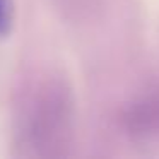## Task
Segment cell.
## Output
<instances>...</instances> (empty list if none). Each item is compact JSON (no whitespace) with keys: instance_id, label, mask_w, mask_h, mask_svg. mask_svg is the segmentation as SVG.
Returning a JSON list of instances; mask_svg holds the SVG:
<instances>
[{"instance_id":"3957f363","label":"cell","mask_w":159,"mask_h":159,"mask_svg":"<svg viewBox=\"0 0 159 159\" xmlns=\"http://www.w3.org/2000/svg\"><path fill=\"white\" fill-rule=\"evenodd\" d=\"M16 22L14 0H0V39H5L12 33Z\"/></svg>"},{"instance_id":"6da1fadb","label":"cell","mask_w":159,"mask_h":159,"mask_svg":"<svg viewBox=\"0 0 159 159\" xmlns=\"http://www.w3.org/2000/svg\"><path fill=\"white\" fill-rule=\"evenodd\" d=\"M75 134V99L69 80L55 70L21 79L12 103V144L29 159L67 156Z\"/></svg>"},{"instance_id":"277c9868","label":"cell","mask_w":159,"mask_h":159,"mask_svg":"<svg viewBox=\"0 0 159 159\" xmlns=\"http://www.w3.org/2000/svg\"><path fill=\"white\" fill-rule=\"evenodd\" d=\"M62 2H63V5L72 7V11H77V9L91 11V9H94V2L96 0H62Z\"/></svg>"},{"instance_id":"7a4b0ae2","label":"cell","mask_w":159,"mask_h":159,"mask_svg":"<svg viewBox=\"0 0 159 159\" xmlns=\"http://www.w3.org/2000/svg\"><path fill=\"white\" fill-rule=\"evenodd\" d=\"M120 125L137 140L159 139V84H151L135 93L121 106Z\"/></svg>"}]
</instances>
